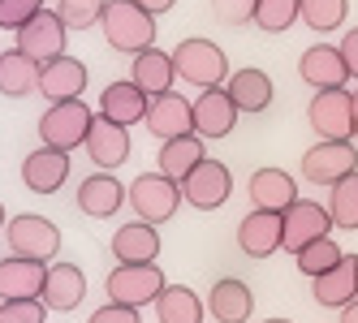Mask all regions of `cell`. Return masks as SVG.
I'll list each match as a JSON object with an SVG mask.
<instances>
[{"instance_id":"obj_31","label":"cell","mask_w":358,"mask_h":323,"mask_svg":"<svg viewBox=\"0 0 358 323\" xmlns=\"http://www.w3.org/2000/svg\"><path fill=\"white\" fill-rule=\"evenodd\" d=\"M156 323H203V297L186 285H164L156 297Z\"/></svg>"},{"instance_id":"obj_38","label":"cell","mask_w":358,"mask_h":323,"mask_svg":"<svg viewBox=\"0 0 358 323\" xmlns=\"http://www.w3.org/2000/svg\"><path fill=\"white\" fill-rule=\"evenodd\" d=\"M0 323H48V306L39 297H22V302H0Z\"/></svg>"},{"instance_id":"obj_34","label":"cell","mask_w":358,"mask_h":323,"mask_svg":"<svg viewBox=\"0 0 358 323\" xmlns=\"http://www.w3.org/2000/svg\"><path fill=\"white\" fill-rule=\"evenodd\" d=\"M345 259V250H341V246L337 241H332V237H320V241H311V246H306V250H298L294 255V263H298V271H302V276H324V271L328 267H337Z\"/></svg>"},{"instance_id":"obj_37","label":"cell","mask_w":358,"mask_h":323,"mask_svg":"<svg viewBox=\"0 0 358 323\" xmlns=\"http://www.w3.org/2000/svg\"><path fill=\"white\" fill-rule=\"evenodd\" d=\"M43 9V0H0V31H22Z\"/></svg>"},{"instance_id":"obj_12","label":"cell","mask_w":358,"mask_h":323,"mask_svg":"<svg viewBox=\"0 0 358 323\" xmlns=\"http://www.w3.org/2000/svg\"><path fill=\"white\" fill-rule=\"evenodd\" d=\"M190 112H194V134L203 142H216V138H229L238 126V108L229 99L224 87H212V91H199V99H190Z\"/></svg>"},{"instance_id":"obj_41","label":"cell","mask_w":358,"mask_h":323,"mask_svg":"<svg viewBox=\"0 0 358 323\" xmlns=\"http://www.w3.org/2000/svg\"><path fill=\"white\" fill-rule=\"evenodd\" d=\"M337 52H341V61H345V73L358 82V27H354V31H345V39L337 43Z\"/></svg>"},{"instance_id":"obj_35","label":"cell","mask_w":358,"mask_h":323,"mask_svg":"<svg viewBox=\"0 0 358 323\" xmlns=\"http://www.w3.org/2000/svg\"><path fill=\"white\" fill-rule=\"evenodd\" d=\"M250 22L259 31H268V35H285L294 22H298V0H259Z\"/></svg>"},{"instance_id":"obj_40","label":"cell","mask_w":358,"mask_h":323,"mask_svg":"<svg viewBox=\"0 0 358 323\" xmlns=\"http://www.w3.org/2000/svg\"><path fill=\"white\" fill-rule=\"evenodd\" d=\"M87 323H143L138 319V310H130V306H117V302H108V306H99Z\"/></svg>"},{"instance_id":"obj_9","label":"cell","mask_w":358,"mask_h":323,"mask_svg":"<svg viewBox=\"0 0 358 323\" xmlns=\"http://www.w3.org/2000/svg\"><path fill=\"white\" fill-rule=\"evenodd\" d=\"M229 194H234V172H229V164H220V160H212V156L182 181V203H190V207H199V211L224 207Z\"/></svg>"},{"instance_id":"obj_23","label":"cell","mask_w":358,"mask_h":323,"mask_svg":"<svg viewBox=\"0 0 358 323\" xmlns=\"http://www.w3.org/2000/svg\"><path fill=\"white\" fill-rule=\"evenodd\" d=\"M43 276H48V263L35 259H0V302H22V297H39L43 293Z\"/></svg>"},{"instance_id":"obj_14","label":"cell","mask_w":358,"mask_h":323,"mask_svg":"<svg viewBox=\"0 0 358 323\" xmlns=\"http://www.w3.org/2000/svg\"><path fill=\"white\" fill-rule=\"evenodd\" d=\"M87 91V65L78 57L61 52L57 61L39 65V95L48 104H65V99H83Z\"/></svg>"},{"instance_id":"obj_44","label":"cell","mask_w":358,"mask_h":323,"mask_svg":"<svg viewBox=\"0 0 358 323\" xmlns=\"http://www.w3.org/2000/svg\"><path fill=\"white\" fill-rule=\"evenodd\" d=\"M350 104H354V142H358V91L350 95Z\"/></svg>"},{"instance_id":"obj_15","label":"cell","mask_w":358,"mask_h":323,"mask_svg":"<svg viewBox=\"0 0 358 323\" xmlns=\"http://www.w3.org/2000/svg\"><path fill=\"white\" fill-rule=\"evenodd\" d=\"M83 151L91 156V164L99 172H113V168H121L125 160H130V130L113 126V121H104V117H95L91 130H87Z\"/></svg>"},{"instance_id":"obj_27","label":"cell","mask_w":358,"mask_h":323,"mask_svg":"<svg viewBox=\"0 0 358 323\" xmlns=\"http://www.w3.org/2000/svg\"><path fill=\"white\" fill-rule=\"evenodd\" d=\"M173 78H177V69H173V52H164V47H147V52L134 57L130 65V82L151 99V95H164L173 91Z\"/></svg>"},{"instance_id":"obj_8","label":"cell","mask_w":358,"mask_h":323,"mask_svg":"<svg viewBox=\"0 0 358 323\" xmlns=\"http://www.w3.org/2000/svg\"><path fill=\"white\" fill-rule=\"evenodd\" d=\"M320 237H332V220H328V207L311 203V198H298V203H289L285 211H280V250H306L311 241Z\"/></svg>"},{"instance_id":"obj_6","label":"cell","mask_w":358,"mask_h":323,"mask_svg":"<svg viewBox=\"0 0 358 323\" xmlns=\"http://www.w3.org/2000/svg\"><path fill=\"white\" fill-rule=\"evenodd\" d=\"M5 241H9V255L35 259V263H52L61 255V229L48 216H35V211L13 216L5 225Z\"/></svg>"},{"instance_id":"obj_2","label":"cell","mask_w":358,"mask_h":323,"mask_svg":"<svg viewBox=\"0 0 358 323\" xmlns=\"http://www.w3.org/2000/svg\"><path fill=\"white\" fill-rule=\"evenodd\" d=\"M173 69H177V78L199 87V91H212V87H224L229 78V57H224V47L212 43V39H182L173 47Z\"/></svg>"},{"instance_id":"obj_13","label":"cell","mask_w":358,"mask_h":323,"mask_svg":"<svg viewBox=\"0 0 358 323\" xmlns=\"http://www.w3.org/2000/svg\"><path fill=\"white\" fill-rule=\"evenodd\" d=\"M17 52H27L35 65H48L65 52V22L57 17V9H39L17 31Z\"/></svg>"},{"instance_id":"obj_21","label":"cell","mask_w":358,"mask_h":323,"mask_svg":"<svg viewBox=\"0 0 358 323\" xmlns=\"http://www.w3.org/2000/svg\"><path fill=\"white\" fill-rule=\"evenodd\" d=\"M224 91H229V99H234V108L238 112H268L272 108V78L264 69H255V65H246V69H229V78H224Z\"/></svg>"},{"instance_id":"obj_4","label":"cell","mask_w":358,"mask_h":323,"mask_svg":"<svg viewBox=\"0 0 358 323\" xmlns=\"http://www.w3.org/2000/svg\"><path fill=\"white\" fill-rule=\"evenodd\" d=\"M164 285L169 280H164V271L156 263H117L108 271V280H104V293L117 306L143 310V306H156V297H160Z\"/></svg>"},{"instance_id":"obj_3","label":"cell","mask_w":358,"mask_h":323,"mask_svg":"<svg viewBox=\"0 0 358 323\" xmlns=\"http://www.w3.org/2000/svg\"><path fill=\"white\" fill-rule=\"evenodd\" d=\"M125 203L134 207V220H143V225H169L182 207V186L160 177V172H138L125 186Z\"/></svg>"},{"instance_id":"obj_36","label":"cell","mask_w":358,"mask_h":323,"mask_svg":"<svg viewBox=\"0 0 358 323\" xmlns=\"http://www.w3.org/2000/svg\"><path fill=\"white\" fill-rule=\"evenodd\" d=\"M108 0H57V17L65 22V31H91L99 27Z\"/></svg>"},{"instance_id":"obj_29","label":"cell","mask_w":358,"mask_h":323,"mask_svg":"<svg viewBox=\"0 0 358 323\" xmlns=\"http://www.w3.org/2000/svg\"><path fill=\"white\" fill-rule=\"evenodd\" d=\"M113 255H117V263H156V255H160L156 225H143V220L121 225L113 233Z\"/></svg>"},{"instance_id":"obj_11","label":"cell","mask_w":358,"mask_h":323,"mask_svg":"<svg viewBox=\"0 0 358 323\" xmlns=\"http://www.w3.org/2000/svg\"><path fill=\"white\" fill-rule=\"evenodd\" d=\"M143 126H147V134H156L160 142L194 134V112H190V99H186V95H177V91L151 95V99H147V117H143Z\"/></svg>"},{"instance_id":"obj_18","label":"cell","mask_w":358,"mask_h":323,"mask_svg":"<svg viewBox=\"0 0 358 323\" xmlns=\"http://www.w3.org/2000/svg\"><path fill=\"white\" fill-rule=\"evenodd\" d=\"M298 78L306 87H315V91H332V87H345V61L337 52V43H315V47H306V52L298 57Z\"/></svg>"},{"instance_id":"obj_1","label":"cell","mask_w":358,"mask_h":323,"mask_svg":"<svg viewBox=\"0 0 358 323\" xmlns=\"http://www.w3.org/2000/svg\"><path fill=\"white\" fill-rule=\"evenodd\" d=\"M99 27H104L108 47H117L125 57H138L147 47H156V17L143 13L134 0H108Z\"/></svg>"},{"instance_id":"obj_39","label":"cell","mask_w":358,"mask_h":323,"mask_svg":"<svg viewBox=\"0 0 358 323\" xmlns=\"http://www.w3.org/2000/svg\"><path fill=\"white\" fill-rule=\"evenodd\" d=\"M255 5L259 0H212V17L224 22V27H246L255 17Z\"/></svg>"},{"instance_id":"obj_22","label":"cell","mask_w":358,"mask_h":323,"mask_svg":"<svg viewBox=\"0 0 358 323\" xmlns=\"http://www.w3.org/2000/svg\"><path fill=\"white\" fill-rule=\"evenodd\" d=\"M125 207V186L113 177V172H91V177L78 186V211L91 220H113Z\"/></svg>"},{"instance_id":"obj_45","label":"cell","mask_w":358,"mask_h":323,"mask_svg":"<svg viewBox=\"0 0 358 323\" xmlns=\"http://www.w3.org/2000/svg\"><path fill=\"white\" fill-rule=\"evenodd\" d=\"M9 225V216H5V203H0V229H5Z\"/></svg>"},{"instance_id":"obj_28","label":"cell","mask_w":358,"mask_h":323,"mask_svg":"<svg viewBox=\"0 0 358 323\" xmlns=\"http://www.w3.org/2000/svg\"><path fill=\"white\" fill-rule=\"evenodd\" d=\"M156 156H160V168H156V172H160V177H169V181H177V186H182L203 160H208V151H203V138H199V134L160 142V151H156Z\"/></svg>"},{"instance_id":"obj_33","label":"cell","mask_w":358,"mask_h":323,"mask_svg":"<svg viewBox=\"0 0 358 323\" xmlns=\"http://www.w3.org/2000/svg\"><path fill=\"white\" fill-rule=\"evenodd\" d=\"M345 13H350V0H298V22H306L320 35L337 31L345 22Z\"/></svg>"},{"instance_id":"obj_19","label":"cell","mask_w":358,"mask_h":323,"mask_svg":"<svg viewBox=\"0 0 358 323\" xmlns=\"http://www.w3.org/2000/svg\"><path fill=\"white\" fill-rule=\"evenodd\" d=\"M315 289V302L328 306V310H345L350 302H358V255H345L337 267H328L324 276L311 280Z\"/></svg>"},{"instance_id":"obj_30","label":"cell","mask_w":358,"mask_h":323,"mask_svg":"<svg viewBox=\"0 0 358 323\" xmlns=\"http://www.w3.org/2000/svg\"><path fill=\"white\" fill-rule=\"evenodd\" d=\"M31 91H39V65L27 52H17V47L0 52V95L22 99V95H31Z\"/></svg>"},{"instance_id":"obj_32","label":"cell","mask_w":358,"mask_h":323,"mask_svg":"<svg viewBox=\"0 0 358 323\" xmlns=\"http://www.w3.org/2000/svg\"><path fill=\"white\" fill-rule=\"evenodd\" d=\"M328 220H332V229H345V233L358 229V172L328 186Z\"/></svg>"},{"instance_id":"obj_46","label":"cell","mask_w":358,"mask_h":323,"mask_svg":"<svg viewBox=\"0 0 358 323\" xmlns=\"http://www.w3.org/2000/svg\"><path fill=\"white\" fill-rule=\"evenodd\" d=\"M264 323H289V319H264Z\"/></svg>"},{"instance_id":"obj_24","label":"cell","mask_w":358,"mask_h":323,"mask_svg":"<svg viewBox=\"0 0 358 323\" xmlns=\"http://www.w3.org/2000/svg\"><path fill=\"white\" fill-rule=\"evenodd\" d=\"M250 310H255V293H250L246 280L224 276V280H216V285L208 289V315H212L216 323H246Z\"/></svg>"},{"instance_id":"obj_10","label":"cell","mask_w":358,"mask_h":323,"mask_svg":"<svg viewBox=\"0 0 358 323\" xmlns=\"http://www.w3.org/2000/svg\"><path fill=\"white\" fill-rule=\"evenodd\" d=\"M358 172V147L350 142H315L311 151L302 156V177L311 186H337L341 177Z\"/></svg>"},{"instance_id":"obj_20","label":"cell","mask_w":358,"mask_h":323,"mask_svg":"<svg viewBox=\"0 0 358 323\" xmlns=\"http://www.w3.org/2000/svg\"><path fill=\"white\" fill-rule=\"evenodd\" d=\"M69 177V156L65 151H52V147H39L22 160V186L31 194H57Z\"/></svg>"},{"instance_id":"obj_16","label":"cell","mask_w":358,"mask_h":323,"mask_svg":"<svg viewBox=\"0 0 358 323\" xmlns=\"http://www.w3.org/2000/svg\"><path fill=\"white\" fill-rule=\"evenodd\" d=\"M87 297V271L78 263H48V276H43V293L39 302L48 310H78Z\"/></svg>"},{"instance_id":"obj_7","label":"cell","mask_w":358,"mask_h":323,"mask_svg":"<svg viewBox=\"0 0 358 323\" xmlns=\"http://www.w3.org/2000/svg\"><path fill=\"white\" fill-rule=\"evenodd\" d=\"M306 121L320 142H350L354 138V104H350V91L345 87H332V91H315L311 108H306Z\"/></svg>"},{"instance_id":"obj_26","label":"cell","mask_w":358,"mask_h":323,"mask_svg":"<svg viewBox=\"0 0 358 323\" xmlns=\"http://www.w3.org/2000/svg\"><path fill=\"white\" fill-rule=\"evenodd\" d=\"M99 117L113 121V126H138V121L147 117V95L125 78V82H108L104 95H99Z\"/></svg>"},{"instance_id":"obj_25","label":"cell","mask_w":358,"mask_h":323,"mask_svg":"<svg viewBox=\"0 0 358 323\" xmlns=\"http://www.w3.org/2000/svg\"><path fill=\"white\" fill-rule=\"evenodd\" d=\"M238 246L246 259H268L280 250V216L276 211H246L238 225Z\"/></svg>"},{"instance_id":"obj_43","label":"cell","mask_w":358,"mask_h":323,"mask_svg":"<svg viewBox=\"0 0 358 323\" xmlns=\"http://www.w3.org/2000/svg\"><path fill=\"white\" fill-rule=\"evenodd\" d=\"M341 315H345V319H341V323H358V302H350V306H345V310H341Z\"/></svg>"},{"instance_id":"obj_17","label":"cell","mask_w":358,"mask_h":323,"mask_svg":"<svg viewBox=\"0 0 358 323\" xmlns=\"http://www.w3.org/2000/svg\"><path fill=\"white\" fill-rule=\"evenodd\" d=\"M250 207L255 211H285L289 203H298V181L289 177L285 168H259V172H250Z\"/></svg>"},{"instance_id":"obj_42","label":"cell","mask_w":358,"mask_h":323,"mask_svg":"<svg viewBox=\"0 0 358 323\" xmlns=\"http://www.w3.org/2000/svg\"><path fill=\"white\" fill-rule=\"evenodd\" d=\"M134 5H138L143 13H151V17H156V13H169V9L177 5V0H134Z\"/></svg>"},{"instance_id":"obj_5","label":"cell","mask_w":358,"mask_h":323,"mask_svg":"<svg viewBox=\"0 0 358 323\" xmlns=\"http://www.w3.org/2000/svg\"><path fill=\"white\" fill-rule=\"evenodd\" d=\"M95 112L83 104V99H65V104H48V112L39 117V142L52 147V151H78L87 142Z\"/></svg>"}]
</instances>
